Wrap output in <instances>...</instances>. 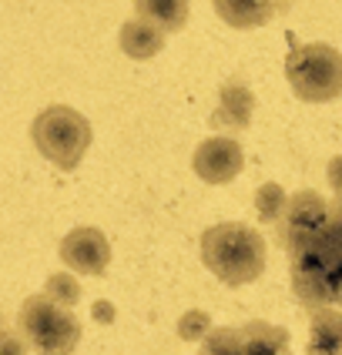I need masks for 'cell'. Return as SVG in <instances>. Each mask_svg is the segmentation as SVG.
Here are the masks:
<instances>
[{"label": "cell", "instance_id": "9", "mask_svg": "<svg viewBox=\"0 0 342 355\" xmlns=\"http://www.w3.org/2000/svg\"><path fill=\"white\" fill-rule=\"evenodd\" d=\"M215 14L228 27L252 31V27H262L279 14V0H215Z\"/></svg>", "mask_w": 342, "mask_h": 355}, {"label": "cell", "instance_id": "18", "mask_svg": "<svg viewBox=\"0 0 342 355\" xmlns=\"http://www.w3.org/2000/svg\"><path fill=\"white\" fill-rule=\"evenodd\" d=\"M0 355H27V342L0 322Z\"/></svg>", "mask_w": 342, "mask_h": 355}, {"label": "cell", "instance_id": "19", "mask_svg": "<svg viewBox=\"0 0 342 355\" xmlns=\"http://www.w3.org/2000/svg\"><path fill=\"white\" fill-rule=\"evenodd\" d=\"M329 184H332L336 198H342V155L329 161Z\"/></svg>", "mask_w": 342, "mask_h": 355}, {"label": "cell", "instance_id": "2", "mask_svg": "<svg viewBox=\"0 0 342 355\" xmlns=\"http://www.w3.org/2000/svg\"><path fill=\"white\" fill-rule=\"evenodd\" d=\"M201 261L225 285H248L265 272V238L241 221L212 225L201 235Z\"/></svg>", "mask_w": 342, "mask_h": 355}, {"label": "cell", "instance_id": "14", "mask_svg": "<svg viewBox=\"0 0 342 355\" xmlns=\"http://www.w3.org/2000/svg\"><path fill=\"white\" fill-rule=\"evenodd\" d=\"M44 295L51 298V302H58V305H64V309H74L80 302V285L74 275L54 272V275H47V282H44Z\"/></svg>", "mask_w": 342, "mask_h": 355}, {"label": "cell", "instance_id": "20", "mask_svg": "<svg viewBox=\"0 0 342 355\" xmlns=\"http://www.w3.org/2000/svg\"><path fill=\"white\" fill-rule=\"evenodd\" d=\"M94 318H98V322H111V318H114V309H111L108 302H98V305H94Z\"/></svg>", "mask_w": 342, "mask_h": 355}, {"label": "cell", "instance_id": "15", "mask_svg": "<svg viewBox=\"0 0 342 355\" xmlns=\"http://www.w3.org/2000/svg\"><path fill=\"white\" fill-rule=\"evenodd\" d=\"M198 355H241V332L239 329H212L201 342Z\"/></svg>", "mask_w": 342, "mask_h": 355}, {"label": "cell", "instance_id": "3", "mask_svg": "<svg viewBox=\"0 0 342 355\" xmlns=\"http://www.w3.org/2000/svg\"><path fill=\"white\" fill-rule=\"evenodd\" d=\"M31 138L44 158L60 171H74L87 148H91V124L84 114H78L67 104H51L44 107L34 124H31Z\"/></svg>", "mask_w": 342, "mask_h": 355}, {"label": "cell", "instance_id": "17", "mask_svg": "<svg viewBox=\"0 0 342 355\" xmlns=\"http://www.w3.org/2000/svg\"><path fill=\"white\" fill-rule=\"evenodd\" d=\"M212 332V318L205 312H185V318L178 322V336L185 342H195V338H205Z\"/></svg>", "mask_w": 342, "mask_h": 355}, {"label": "cell", "instance_id": "6", "mask_svg": "<svg viewBox=\"0 0 342 355\" xmlns=\"http://www.w3.org/2000/svg\"><path fill=\"white\" fill-rule=\"evenodd\" d=\"M60 261L78 275H104V268L111 265V245H108L104 232L84 225V228H74L64 235Z\"/></svg>", "mask_w": 342, "mask_h": 355}, {"label": "cell", "instance_id": "5", "mask_svg": "<svg viewBox=\"0 0 342 355\" xmlns=\"http://www.w3.org/2000/svg\"><path fill=\"white\" fill-rule=\"evenodd\" d=\"M285 78L296 98L325 104L342 94V54L332 44H299L285 58Z\"/></svg>", "mask_w": 342, "mask_h": 355}, {"label": "cell", "instance_id": "7", "mask_svg": "<svg viewBox=\"0 0 342 355\" xmlns=\"http://www.w3.org/2000/svg\"><path fill=\"white\" fill-rule=\"evenodd\" d=\"M245 155H241V144L235 138H208L198 144L191 168L201 181L208 184H228L232 178L241 171Z\"/></svg>", "mask_w": 342, "mask_h": 355}, {"label": "cell", "instance_id": "8", "mask_svg": "<svg viewBox=\"0 0 342 355\" xmlns=\"http://www.w3.org/2000/svg\"><path fill=\"white\" fill-rule=\"evenodd\" d=\"M252 111H255V98L248 91V84L239 78L225 80L219 94V107L212 114V124L215 128H225V131H245L252 124Z\"/></svg>", "mask_w": 342, "mask_h": 355}, {"label": "cell", "instance_id": "12", "mask_svg": "<svg viewBox=\"0 0 342 355\" xmlns=\"http://www.w3.org/2000/svg\"><path fill=\"white\" fill-rule=\"evenodd\" d=\"M138 20L158 27L161 34H175L188 20V0H135Z\"/></svg>", "mask_w": 342, "mask_h": 355}, {"label": "cell", "instance_id": "1", "mask_svg": "<svg viewBox=\"0 0 342 355\" xmlns=\"http://www.w3.org/2000/svg\"><path fill=\"white\" fill-rule=\"evenodd\" d=\"M292 292L305 309L342 305V198L329 201L325 215L296 241L285 245Z\"/></svg>", "mask_w": 342, "mask_h": 355}, {"label": "cell", "instance_id": "11", "mask_svg": "<svg viewBox=\"0 0 342 355\" xmlns=\"http://www.w3.org/2000/svg\"><path fill=\"white\" fill-rule=\"evenodd\" d=\"M309 355H342V312H336V309L312 312Z\"/></svg>", "mask_w": 342, "mask_h": 355}, {"label": "cell", "instance_id": "4", "mask_svg": "<svg viewBox=\"0 0 342 355\" xmlns=\"http://www.w3.org/2000/svg\"><path fill=\"white\" fill-rule=\"evenodd\" d=\"M20 338L37 355H71L80 342V325L71 309H64L47 295L24 298L17 312Z\"/></svg>", "mask_w": 342, "mask_h": 355}, {"label": "cell", "instance_id": "13", "mask_svg": "<svg viewBox=\"0 0 342 355\" xmlns=\"http://www.w3.org/2000/svg\"><path fill=\"white\" fill-rule=\"evenodd\" d=\"M161 47H164V34H161L158 27H151V24H144L138 17H131L121 27V51L128 58L148 60V58H155Z\"/></svg>", "mask_w": 342, "mask_h": 355}, {"label": "cell", "instance_id": "10", "mask_svg": "<svg viewBox=\"0 0 342 355\" xmlns=\"http://www.w3.org/2000/svg\"><path fill=\"white\" fill-rule=\"evenodd\" d=\"M241 355H292L289 332L268 322H248L241 325Z\"/></svg>", "mask_w": 342, "mask_h": 355}, {"label": "cell", "instance_id": "16", "mask_svg": "<svg viewBox=\"0 0 342 355\" xmlns=\"http://www.w3.org/2000/svg\"><path fill=\"white\" fill-rule=\"evenodd\" d=\"M285 191H282L275 181H268V184H262L259 191H255V211H259V218L262 221H279V215H282V208H285Z\"/></svg>", "mask_w": 342, "mask_h": 355}]
</instances>
